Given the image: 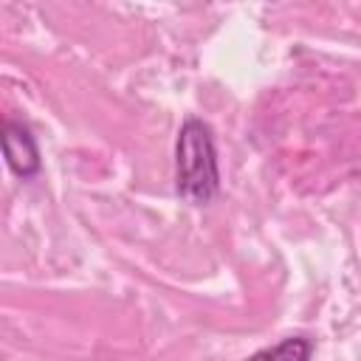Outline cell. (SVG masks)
<instances>
[{"label": "cell", "instance_id": "obj_1", "mask_svg": "<svg viewBox=\"0 0 361 361\" xmlns=\"http://www.w3.org/2000/svg\"><path fill=\"white\" fill-rule=\"evenodd\" d=\"M175 172H178V195L192 206H206L220 186L217 152L212 127L200 118H186L178 144H175Z\"/></svg>", "mask_w": 361, "mask_h": 361}, {"label": "cell", "instance_id": "obj_2", "mask_svg": "<svg viewBox=\"0 0 361 361\" xmlns=\"http://www.w3.org/2000/svg\"><path fill=\"white\" fill-rule=\"evenodd\" d=\"M3 155L11 166V172L20 178H31L39 172L37 141H34L31 130L17 121H6V127H3Z\"/></svg>", "mask_w": 361, "mask_h": 361}, {"label": "cell", "instance_id": "obj_3", "mask_svg": "<svg viewBox=\"0 0 361 361\" xmlns=\"http://www.w3.org/2000/svg\"><path fill=\"white\" fill-rule=\"evenodd\" d=\"M313 355V344L305 336H288L274 347L257 350L254 355H248L245 361H310Z\"/></svg>", "mask_w": 361, "mask_h": 361}]
</instances>
